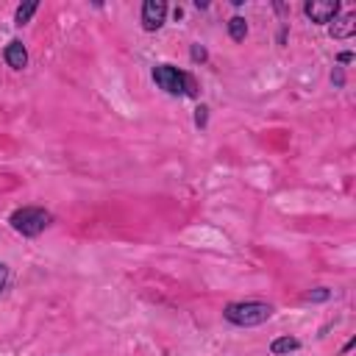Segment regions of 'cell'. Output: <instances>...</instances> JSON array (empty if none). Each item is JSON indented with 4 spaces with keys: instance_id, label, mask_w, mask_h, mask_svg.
<instances>
[{
    "instance_id": "cell-1",
    "label": "cell",
    "mask_w": 356,
    "mask_h": 356,
    "mask_svg": "<svg viewBox=\"0 0 356 356\" xmlns=\"http://www.w3.org/2000/svg\"><path fill=\"white\" fill-rule=\"evenodd\" d=\"M150 75H153V83L161 92H167L170 97H197L200 95V86H197L195 75L186 72V70H178L172 64H156Z\"/></svg>"
},
{
    "instance_id": "cell-2",
    "label": "cell",
    "mask_w": 356,
    "mask_h": 356,
    "mask_svg": "<svg viewBox=\"0 0 356 356\" xmlns=\"http://www.w3.org/2000/svg\"><path fill=\"white\" fill-rule=\"evenodd\" d=\"M273 317V306L264 300H234L222 306V320L236 328H253Z\"/></svg>"
},
{
    "instance_id": "cell-3",
    "label": "cell",
    "mask_w": 356,
    "mask_h": 356,
    "mask_svg": "<svg viewBox=\"0 0 356 356\" xmlns=\"http://www.w3.org/2000/svg\"><path fill=\"white\" fill-rule=\"evenodd\" d=\"M8 225L19 234V236H39L44 228L53 225V214L42 206H19L8 214Z\"/></svg>"
},
{
    "instance_id": "cell-4",
    "label": "cell",
    "mask_w": 356,
    "mask_h": 356,
    "mask_svg": "<svg viewBox=\"0 0 356 356\" xmlns=\"http://www.w3.org/2000/svg\"><path fill=\"white\" fill-rule=\"evenodd\" d=\"M339 11H342L339 0H306V3H303V14H306L314 25H328Z\"/></svg>"
},
{
    "instance_id": "cell-5",
    "label": "cell",
    "mask_w": 356,
    "mask_h": 356,
    "mask_svg": "<svg viewBox=\"0 0 356 356\" xmlns=\"http://www.w3.org/2000/svg\"><path fill=\"white\" fill-rule=\"evenodd\" d=\"M167 3L164 0H145L142 3V14H139V22H142V31L147 33H156L164 22H167Z\"/></svg>"
},
{
    "instance_id": "cell-6",
    "label": "cell",
    "mask_w": 356,
    "mask_h": 356,
    "mask_svg": "<svg viewBox=\"0 0 356 356\" xmlns=\"http://www.w3.org/2000/svg\"><path fill=\"white\" fill-rule=\"evenodd\" d=\"M328 33H331V39H350L353 33H356V14L353 11H339L331 22H328Z\"/></svg>"
},
{
    "instance_id": "cell-7",
    "label": "cell",
    "mask_w": 356,
    "mask_h": 356,
    "mask_svg": "<svg viewBox=\"0 0 356 356\" xmlns=\"http://www.w3.org/2000/svg\"><path fill=\"white\" fill-rule=\"evenodd\" d=\"M3 61L11 67V70H25L28 67V50L19 39H11L6 47H3Z\"/></svg>"
},
{
    "instance_id": "cell-8",
    "label": "cell",
    "mask_w": 356,
    "mask_h": 356,
    "mask_svg": "<svg viewBox=\"0 0 356 356\" xmlns=\"http://www.w3.org/2000/svg\"><path fill=\"white\" fill-rule=\"evenodd\" d=\"M295 350H300V339H298V337L284 334V337H275V339L270 342V353H273V356H289V353H295Z\"/></svg>"
},
{
    "instance_id": "cell-9",
    "label": "cell",
    "mask_w": 356,
    "mask_h": 356,
    "mask_svg": "<svg viewBox=\"0 0 356 356\" xmlns=\"http://www.w3.org/2000/svg\"><path fill=\"white\" fill-rule=\"evenodd\" d=\"M36 11H39V3H36V0L19 3V6H17V11H14V25H17V28L28 25V22H31V17H33Z\"/></svg>"
},
{
    "instance_id": "cell-10",
    "label": "cell",
    "mask_w": 356,
    "mask_h": 356,
    "mask_svg": "<svg viewBox=\"0 0 356 356\" xmlns=\"http://www.w3.org/2000/svg\"><path fill=\"white\" fill-rule=\"evenodd\" d=\"M228 36H231L234 42H245V36H248V22H245V17L234 14V17L228 19Z\"/></svg>"
},
{
    "instance_id": "cell-11",
    "label": "cell",
    "mask_w": 356,
    "mask_h": 356,
    "mask_svg": "<svg viewBox=\"0 0 356 356\" xmlns=\"http://www.w3.org/2000/svg\"><path fill=\"white\" fill-rule=\"evenodd\" d=\"M328 298H331V289L328 286H314V289L306 292V300H312V303H323Z\"/></svg>"
},
{
    "instance_id": "cell-12",
    "label": "cell",
    "mask_w": 356,
    "mask_h": 356,
    "mask_svg": "<svg viewBox=\"0 0 356 356\" xmlns=\"http://www.w3.org/2000/svg\"><path fill=\"white\" fill-rule=\"evenodd\" d=\"M189 58H192L195 64H206V61H209V53H206L203 44H192V47H189Z\"/></svg>"
},
{
    "instance_id": "cell-13",
    "label": "cell",
    "mask_w": 356,
    "mask_h": 356,
    "mask_svg": "<svg viewBox=\"0 0 356 356\" xmlns=\"http://www.w3.org/2000/svg\"><path fill=\"white\" fill-rule=\"evenodd\" d=\"M206 122H209V106H195V125L197 128H206Z\"/></svg>"
},
{
    "instance_id": "cell-14",
    "label": "cell",
    "mask_w": 356,
    "mask_h": 356,
    "mask_svg": "<svg viewBox=\"0 0 356 356\" xmlns=\"http://www.w3.org/2000/svg\"><path fill=\"white\" fill-rule=\"evenodd\" d=\"M331 83H334L337 89H342V86H345V72H342L339 67H334V72H331Z\"/></svg>"
},
{
    "instance_id": "cell-15",
    "label": "cell",
    "mask_w": 356,
    "mask_h": 356,
    "mask_svg": "<svg viewBox=\"0 0 356 356\" xmlns=\"http://www.w3.org/2000/svg\"><path fill=\"white\" fill-rule=\"evenodd\" d=\"M6 284H8V264L0 261V292L6 289Z\"/></svg>"
},
{
    "instance_id": "cell-16",
    "label": "cell",
    "mask_w": 356,
    "mask_h": 356,
    "mask_svg": "<svg viewBox=\"0 0 356 356\" xmlns=\"http://www.w3.org/2000/svg\"><path fill=\"white\" fill-rule=\"evenodd\" d=\"M337 61H339V64H350V61H353V53H350V50H342V53L337 56Z\"/></svg>"
},
{
    "instance_id": "cell-17",
    "label": "cell",
    "mask_w": 356,
    "mask_h": 356,
    "mask_svg": "<svg viewBox=\"0 0 356 356\" xmlns=\"http://www.w3.org/2000/svg\"><path fill=\"white\" fill-rule=\"evenodd\" d=\"M353 348H356V337H350V339H348V342L342 345V353H350Z\"/></svg>"
},
{
    "instance_id": "cell-18",
    "label": "cell",
    "mask_w": 356,
    "mask_h": 356,
    "mask_svg": "<svg viewBox=\"0 0 356 356\" xmlns=\"http://www.w3.org/2000/svg\"><path fill=\"white\" fill-rule=\"evenodd\" d=\"M286 42V25H281V31H278V44H284Z\"/></svg>"
},
{
    "instance_id": "cell-19",
    "label": "cell",
    "mask_w": 356,
    "mask_h": 356,
    "mask_svg": "<svg viewBox=\"0 0 356 356\" xmlns=\"http://www.w3.org/2000/svg\"><path fill=\"white\" fill-rule=\"evenodd\" d=\"M273 8H275L278 14H284V11H286V6H284V3H273Z\"/></svg>"
}]
</instances>
